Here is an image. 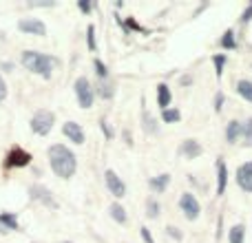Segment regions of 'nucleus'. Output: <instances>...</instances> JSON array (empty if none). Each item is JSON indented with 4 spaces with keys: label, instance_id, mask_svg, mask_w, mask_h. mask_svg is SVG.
<instances>
[{
    "label": "nucleus",
    "instance_id": "nucleus-1",
    "mask_svg": "<svg viewBox=\"0 0 252 243\" xmlns=\"http://www.w3.org/2000/svg\"><path fill=\"white\" fill-rule=\"evenodd\" d=\"M47 155H49V164H51L53 173L58 177H62V179L73 177L75 168H78V161H75V155L69 148L62 146V144H53L47 151Z\"/></svg>",
    "mask_w": 252,
    "mask_h": 243
},
{
    "label": "nucleus",
    "instance_id": "nucleus-2",
    "mask_svg": "<svg viewBox=\"0 0 252 243\" xmlns=\"http://www.w3.org/2000/svg\"><path fill=\"white\" fill-rule=\"evenodd\" d=\"M22 64H25L27 71L31 73H38L42 78H51L53 73V60L44 53H38V51H25L22 53Z\"/></svg>",
    "mask_w": 252,
    "mask_h": 243
},
{
    "label": "nucleus",
    "instance_id": "nucleus-3",
    "mask_svg": "<svg viewBox=\"0 0 252 243\" xmlns=\"http://www.w3.org/2000/svg\"><path fill=\"white\" fill-rule=\"evenodd\" d=\"M53 122H56V118H53L51 111H38V113L31 118V130H33L35 135H47L49 130L53 128Z\"/></svg>",
    "mask_w": 252,
    "mask_h": 243
},
{
    "label": "nucleus",
    "instance_id": "nucleus-4",
    "mask_svg": "<svg viewBox=\"0 0 252 243\" xmlns=\"http://www.w3.org/2000/svg\"><path fill=\"white\" fill-rule=\"evenodd\" d=\"M75 95H78V102H80L82 109H91L93 106V97H95V93H93V87L87 78L75 80Z\"/></svg>",
    "mask_w": 252,
    "mask_h": 243
},
{
    "label": "nucleus",
    "instance_id": "nucleus-5",
    "mask_svg": "<svg viewBox=\"0 0 252 243\" xmlns=\"http://www.w3.org/2000/svg\"><path fill=\"white\" fill-rule=\"evenodd\" d=\"M179 208L184 210V214H186L190 221H195L197 217H199V201L195 199V195H190V192H184L182 197H179Z\"/></svg>",
    "mask_w": 252,
    "mask_h": 243
},
{
    "label": "nucleus",
    "instance_id": "nucleus-6",
    "mask_svg": "<svg viewBox=\"0 0 252 243\" xmlns=\"http://www.w3.org/2000/svg\"><path fill=\"white\" fill-rule=\"evenodd\" d=\"M18 29L29 35H47V27H44V22L38 20V18H22V20L18 22Z\"/></svg>",
    "mask_w": 252,
    "mask_h": 243
},
{
    "label": "nucleus",
    "instance_id": "nucleus-7",
    "mask_svg": "<svg viewBox=\"0 0 252 243\" xmlns=\"http://www.w3.org/2000/svg\"><path fill=\"white\" fill-rule=\"evenodd\" d=\"M237 183L246 192H252V161H246V164H241L237 168Z\"/></svg>",
    "mask_w": 252,
    "mask_h": 243
},
{
    "label": "nucleus",
    "instance_id": "nucleus-8",
    "mask_svg": "<svg viewBox=\"0 0 252 243\" xmlns=\"http://www.w3.org/2000/svg\"><path fill=\"white\" fill-rule=\"evenodd\" d=\"M104 177H106V188L111 190V195H113V197H124V195H126V186H124V182L113 173V170H106Z\"/></svg>",
    "mask_w": 252,
    "mask_h": 243
},
{
    "label": "nucleus",
    "instance_id": "nucleus-9",
    "mask_svg": "<svg viewBox=\"0 0 252 243\" xmlns=\"http://www.w3.org/2000/svg\"><path fill=\"white\" fill-rule=\"evenodd\" d=\"M62 133L73 144H84V130H82V126L75 124V122H66V124L62 126Z\"/></svg>",
    "mask_w": 252,
    "mask_h": 243
},
{
    "label": "nucleus",
    "instance_id": "nucleus-10",
    "mask_svg": "<svg viewBox=\"0 0 252 243\" xmlns=\"http://www.w3.org/2000/svg\"><path fill=\"white\" fill-rule=\"evenodd\" d=\"M31 161V155L29 152H25L22 148H13L11 152H9V157H7V166H16V168H22V166H27Z\"/></svg>",
    "mask_w": 252,
    "mask_h": 243
},
{
    "label": "nucleus",
    "instance_id": "nucleus-11",
    "mask_svg": "<svg viewBox=\"0 0 252 243\" xmlns=\"http://www.w3.org/2000/svg\"><path fill=\"white\" fill-rule=\"evenodd\" d=\"M226 182H228V168H226V161L219 157L217 159V195L226 192Z\"/></svg>",
    "mask_w": 252,
    "mask_h": 243
},
{
    "label": "nucleus",
    "instance_id": "nucleus-12",
    "mask_svg": "<svg viewBox=\"0 0 252 243\" xmlns=\"http://www.w3.org/2000/svg\"><path fill=\"white\" fill-rule=\"evenodd\" d=\"M182 152H184V157H188V159H195V157H199L201 155L199 142H195V139H186V142L182 144Z\"/></svg>",
    "mask_w": 252,
    "mask_h": 243
},
{
    "label": "nucleus",
    "instance_id": "nucleus-13",
    "mask_svg": "<svg viewBox=\"0 0 252 243\" xmlns=\"http://www.w3.org/2000/svg\"><path fill=\"white\" fill-rule=\"evenodd\" d=\"M170 91H168V87H166V84H159V87H157V104L161 106V109H168L170 106Z\"/></svg>",
    "mask_w": 252,
    "mask_h": 243
},
{
    "label": "nucleus",
    "instance_id": "nucleus-14",
    "mask_svg": "<svg viewBox=\"0 0 252 243\" xmlns=\"http://www.w3.org/2000/svg\"><path fill=\"white\" fill-rule=\"evenodd\" d=\"M31 197H33V199L44 201V204H47V206H56V201L51 199V195H49V190H47V188L33 186V188H31Z\"/></svg>",
    "mask_w": 252,
    "mask_h": 243
},
{
    "label": "nucleus",
    "instance_id": "nucleus-15",
    "mask_svg": "<svg viewBox=\"0 0 252 243\" xmlns=\"http://www.w3.org/2000/svg\"><path fill=\"white\" fill-rule=\"evenodd\" d=\"M226 137H228V142L230 144H235L237 139L241 137V124L237 120H232L230 124H228V128H226Z\"/></svg>",
    "mask_w": 252,
    "mask_h": 243
},
{
    "label": "nucleus",
    "instance_id": "nucleus-16",
    "mask_svg": "<svg viewBox=\"0 0 252 243\" xmlns=\"http://www.w3.org/2000/svg\"><path fill=\"white\" fill-rule=\"evenodd\" d=\"M168 183H170V175H157L155 179H151V188L155 192H164Z\"/></svg>",
    "mask_w": 252,
    "mask_h": 243
},
{
    "label": "nucleus",
    "instance_id": "nucleus-17",
    "mask_svg": "<svg viewBox=\"0 0 252 243\" xmlns=\"http://www.w3.org/2000/svg\"><path fill=\"white\" fill-rule=\"evenodd\" d=\"M237 93H239L244 100L252 102V82L250 80H239V82H237Z\"/></svg>",
    "mask_w": 252,
    "mask_h": 243
},
{
    "label": "nucleus",
    "instance_id": "nucleus-18",
    "mask_svg": "<svg viewBox=\"0 0 252 243\" xmlns=\"http://www.w3.org/2000/svg\"><path fill=\"white\" fill-rule=\"evenodd\" d=\"M161 120H164L166 124H175V122L182 120V113H179L177 109H166L164 113H161Z\"/></svg>",
    "mask_w": 252,
    "mask_h": 243
},
{
    "label": "nucleus",
    "instance_id": "nucleus-19",
    "mask_svg": "<svg viewBox=\"0 0 252 243\" xmlns=\"http://www.w3.org/2000/svg\"><path fill=\"white\" fill-rule=\"evenodd\" d=\"M0 223H2L7 230H18V219L13 217V214H0Z\"/></svg>",
    "mask_w": 252,
    "mask_h": 243
},
{
    "label": "nucleus",
    "instance_id": "nucleus-20",
    "mask_svg": "<svg viewBox=\"0 0 252 243\" xmlns=\"http://www.w3.org/2000/svg\"><path fill=\"white\" fill-rule=\"evenodd\" d=\"M111 217H113L118 223H124V221H126V213H124L122 206H120V204H113V206H111Z\"/></svg>",
    "mask_w": 252,
    "mask_h": 243
},
{
    "label": "nucleus",
    "instance_id": "nucleus-21",
    "mask_svg": "<svg viewBox=\"0 0 252 243\" xmlns=\"http://www.w3.org/2000/svg\"><path fill=\"white\" fill-rule=\"evenodd\" d=\"M244 235H246V228L244 226H235L230 230V243H244Z\"/></svg>",
    "mask_w": 252,
    "mask_h": 243
},
{
    "label": "nucleus",
    "instance_id": "nucleus-22",
    "mask_svg": "<svg viewBox=\"0 0 252 243\" xmlns=\"http://www.w3.org/2000/svg\"><path fill=\"white\" fill-rule=\"evenodd\" d=\"M221 47H223V49H235V47H237L235 33H232V31H226V35L221 38Z\"/></svg>",
    "mask_w": 252,
    "mask_h": 243
},
{
    "label": "nucleus",
    "instance_id": "nucleus-23",
    "mask_svg": "<svg viewBox=\"0 0 252 243\" xmlns=\"http://www.w3.org/2000/svg\"><path fill=\"white\" fill-rule=\"evenodd\" d=\"M241 135L246 137V142L252 144V120H248L246 124H241Z\"/></svg>",
    "mask_w": 252,
    "mask_h": 243
},
{
    "label": "nucleus",
    "instance_id": "nucleus-24",
    "mask_svg": "<svg viewBox=\"0 0 252 243\" xmlns=\"http://www.w3.org/2000/svg\"><path fill=\"white\" fill-rule=\"evenodd\" d=\"M148 214H151L153 219H155L157 214H159V206H157V201H155V199L148 201Z\"/></svg>",
    "mask_w": 252,
    "mask_h": 243
},
{
    "label": "nucleus",
    "instance_id": "nucleus-25",
    "mask_svg": "<svg viewBox=\"0 0 252 243\" xmlns=\"http://www.w3.org/2000/svg\"><path fill=\"white\" fill-rule=\"evenodd\" d=\"M215 66H217V73L221 75V69H223V62H226V56H215Z\"/></svg>",
    "mask_w": 252,
    "mask_h": 243
},
{
    "label": "nucleus",
    "instance_id": "nucleus-26",
    "mask_svg": "<svg viewBox=\"0 0 252 243\" xmlns=\"http://www.w3.org/2000/svg\"><path fill=\"white\" fill-rule=\"evenodd\" d=\"M95 69H97V75H100V78H106V73H109V71H106V66L102 64L100 60H95Z\"/></svg>",
    "mask_w": 252,
    "mask_h": 243
},
{
    "label": "nucleus",
    "instance_id": "nucleus-27",
    "mask_svg": "<svg viewBox=\"0 0 252 243\" xmlns=\"http://www.w3.org/2000/svg\"><path fill=\"white\" fill-rule=\"evenodd\" d=\"M93 33H95V29H93V27H89V47L95 51V40H93Z\"/></svg>",
    "mask_w": 252,
    "mask_h": 243
},
{
    "label": "nucleus",
    "instance_id": "nucleus-28",
    "mask_svg": "<svg viewBox=\"0 0 252 243\" xmlns=\"http://www.w3.org/2000/svg\"><path fill=\"white\" fill-rule=\"evenodd\" d=\"M4 97H7V84H4V80L0 78V102H2Z\"/></svg>",
    "mask_w": 252,
    "mask_h": 243
},
{
    "label": "nucleus",
    "instance_id": "nucleus-29",
    "mask_svg": "<svg viewBox=\"0 0 252 243\" xmlns=\"http://www.w3.org/2000/svg\"><path fill=\"white\" fill-rule=\"evenodd\" d=\"M100 93H102V97H111V95H113L111 87H106V84H102V87H100Z\"/></svg>",
    "mask_w": 252,
    "mask_h": 243
},
{
    "label": "nucleus",
    "instance_id": "nucleus-30",
    "mask_svg": "<svg viewBox=\"0 0 252 243\" xmlns=\"http://www.w3.org/2000/svg\"><path fill=\"white\" fill-rule=\"evenodd\" d=\"M221 104H223V95L217 93V97H215V111H221Z\"/></svg>",
    "mask_w": 252,
    "mask_h": 243
},
{
    "label": "nucleus",
    "instance_id": "nucleus-31",
    "mask_svg": "<svg viewBox=\"0 0 252 243\" xmlns=\"http://www.w3.org/2000/svg\"><path fill=\"white\" fill-rule=\"evenodd\" d=\"M241 20H244V22L252 20V4H250V7H248V9H246V11H244V18H241Z\"/></svg>",
    "mask_w": 252,
    "mask_h": 243
},
{
    "label": "nucleus",
    "instance_id": "nucleus-32",
    "mask_svg": "<svg viewBox=\"0 0 252 243\" xmlns=\"http://www.w3.org/2000/svg\"><path fill=\"white\" fill-rule=\"evenodd\" d=\"M142 237H144V241L146 243H153V237H151V232H148L146 228H142Z\"/></svg>",
    "mask_w": 252,
    "mask_h": 243
},
{
    "label": "nucleus",
    "instance_id": "nucleus-33",
    "mask_svg": "<svg viewBox=\"0 0 252 243\" xmlns=\"http://www.w3.org/2000/svg\"><path fill=\"white\" fill-rule=\"evenodd\" d=\"M80 9H82V11H91V4H89V2H80Z\"/></svg>",
    "mask_w": 252,
    "mask_h": 243
},
{
    "label": "nucleus",
    "instance_id": "nucleus-34",
    "mask_svg": "<svg viewBox=\"0 0 252 243\" xmlns=\"http://www.w3.org/2000/svg\"><path fill=\"white\" fill-rule=\"evenodd\" d=\"M168 232L175 237V239H179V232H177V228H168Z\"/></svg>",
    "mask_w": 252,
    "mask_h": 243
}]
</instances>
